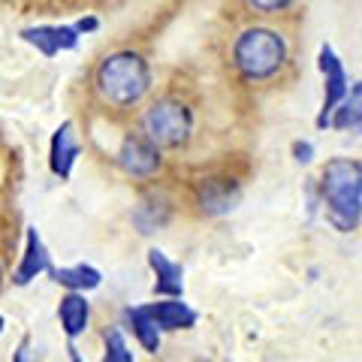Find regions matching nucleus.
I'll use <instances>...</instances> for the list:
<instances>
[{"label":"nucleus","mask_w":362,"mask_h":362,"mask_svg":"<svg viewBox=\"0 0 362 362\" xmlns=\"http://www.w3.org/2000/svg\"><path fill=\"white\" fill-rule=\"evenodd\" d=\"M326 214L335 230L350 233L362 221V163L350 157L329 160L320 175Z\"/></svg>","instance_id":"nucleus-1"},{"label":"nucleus","mask_w":362,"mask_h":362,"mask_svg":"<svg viewBox=\"0 0 362 362\" xmlns=\"http://www.w3.org/2000/svg\"><path fill=\"white\" fill-rule=\"evenodd\" d=\"M97 94L106 100L109 106L127 109L148 94L151 88V70L142 54L136 52H115L97 66L94 76Z\"/></svg>","instance_id":"nucleus-2"},{"label":"nucleus","mask_w":362,"mask_h":362,"mask_svg":"<svg viewBox=\"0 0 362 362\" xmlns=\"http://www.w3.org/2000/svg\"><path fill=\"white\" fill-rule=\"evenodd\" d=\"M235 64L239 70L251 78H266L278 70L287 58V45L281 40V33L266 30V28H251L235 40Z\"/></svg>","instance_id":"nucleus-3"},{"label":"nucleus","mask_w":362,"mask_h":362,"mask_svg":"<svg viewBox=\"0 0 362 362\" xmlns=\"http://www.w3.org/2000/svg\"><path fill=\"white\" fill-rule=\"evenodd\" d=\"M142 130L145 139L157 148H178L190 139V130H194V118H190V109L178 100H157V103L145 112L142 118Z\"/></svg>","instance_id":"nucleus-4"},{"label":"nucleus","mask_w":362,"mask_h":362,"mask_svg":"<svg viewBox=\"0 0 362 362\" xmlns=\"http://www.w3.org/2000/svg\"><path fill=\"white\" fill-rule=\"evenodd\" d=\"M78 37L82 33L76 30V25H37L21 30V40L30 42L45 58H54L58 52H73L78 45Z\"/></svg>","instance_id":"nucleus-5"},{"label":"nucleus","mask_w":362,"mask_h":362,"mask_svg":"<svg viewBox=\"0 0 362 362\" xmlns=\"http://www.w3.org/2000/svg\"><path fill=\"white\" fill-rule=\"evenodd\" d=\"M320 70L326 76V97H323V115L317 118V124L320 127H326L329 124V115L338 109V103H344V97H347V73H344V66L341 61L335 58V52L329 49V45H323L320 49Z\"/></svg>","instance_id":"nucleus-6"},{"label":"nucleus","mask_w":362,"mask_h":362,"mask_svg":"<svg viewBox=\"0 0 362 362\" xmlns=\"http://www.w3.org/2000/svg\"><path fill=\"white\" fill-rule=\"evenodd\" d=\"M118 163L127 175L145 178L160 169V151H157V145H151L145 136H127L118 151Z\"/></svg>","instance_id":"nucleus-7"},{"label":"nucleus","mask_w":362,"mask_h":362,"mask_svg":"<svg viewBox=\"0 0 362 362\" xmlns=\"http://www.w3.org/2000/svg\"><path fill=\"white\" fill-rule=\"evenodd\" d=\"M78 151H82V145H78V136H76V127L70 121H64L58 130L52 136V148H49V163H52V173L58 178H70L73 166L78 160Z\"/></svg>","instance_id":"nucleus-8"},{"label":"nucleus","mask_w":362,"mask_h":362,"mask_svg":"<svg viewBox=\"0 0 362 362\" xmlns=\"http://www.w3.org/2000/svg\"><path fill=\"white\" fill-rule=\"evenodd\" d=\"M139 308L151 317L160 332L163 329H190V326L197 323V311L181 299H160L151 305H139Z\"/></svg>","instance_id":"nucleus-9"},{"label":"nucleus","mask_w":362,"mask_h":362,"mask_svg":"<svg viewBox=\"0 0 362 362\" xmlns=\"http://www.w3.org/2000/svg\"><path fill=\"white\" fill-rule=\"evenodd\" d=\"M42 272H49V251H45V245L40 239V233L28 226L25 233V251H21V263L13 275V284L18 287H28L33 278L42 275Z\"/></svg>","instance_id":"nucleus-10"},{"label":"nucleus","mask_w":362,"mask_h":362,"mask_svg":"<svg viewBox=\"0 0 362 362\" xmlns=\"http://www.w3.org/2000/svg\"><path fill=\"white\" fill-rule=\"evenodd\" d=\"M148 263L154 269V275H157V284L154 290L160 293V296H169V299H178L181 293H185V281H181V266L173 263L160 247H151L148 251Z\"/></svg>","instance_id":"nucleus-11"},{"label":"nucleus","mask_w":362,"mask_h":362,"mask_svg":"<svg viewBox=\"0 0 362 362\" xmlns=\"http://www.w3.org/2000/svg\"><path fill=\"white\" fill-rule=\"evenodd\" d=\"M58 320H61V329L66 335L78 338L90 323V302L82 296V293H66L58 305Z\"/></svg>","instance_id":"nucleus-12"},{"label":"nucleus","mask_w":362,"mask_h":362,"mask_svg":"<svg viewBox=\"0 0 362 362\" xmlns=\"http://www.w3.org/2000/svg\"><path fill=\"white\" fill-rule=\"evenodd\" d=\"M52 278H54V284L66 287L70 293H82V296H85L88 290H97L100 281H103V275H100L94 266H85V263H78V266H64V269H52Z\"/></svg>","instance_id":"nucleus-13"},{"label":"nucleus","mask_w":362,"mask_h":362,"mask_svg":"<svg viewBox=\"0 0 362 362\" xmlns=\"http://www.w3.org/2000/svg\"><path fill=\"white\" fill-rule=\"evenodd\" d=\"M127 323H130V329H133V335H136V341H139L145 350H154L160 347V329L154 326V320L148 314H145L142 308H127Z\"/></svg>","instance_id":"nucleus-14"},{"label":"nucleus","mask_w":362,"mask_h":362,"mask_svg":"<svg viewBox=\"0 0 362 362\" xmlns=\"http://www.w3.org/2000/svg\"><path fill=\"white\" fill-rule=\"evenodd\" d=\"M332 127L335 130H356V127H362V82L354 85L350 97H344L341 109H335Z\"/></svg>","instance_id":"nucleus-15"},{"label":"nucleus","mask_w":362,"mask_h":362,"mask_svg":"<svg viewBox=\"0 0 362 362\" xmlns=\"http://www.w3.org/2000/svg\"><path fill=\"white\" fill-rule=\"evenodd\" d=\"M103 362H133V350L127 344L121 329H109L106 332V356Z\"/></svg>","instance_id":"nucleus-16"},{"label":"nucleus","mask_w":362,"mask_h":362,"mask_svg":"<svg viewBox=\"0 0 362 362\" xmlns=\"http://www.w3.org/2000/svg\"><path fill=\"white\" fill-rule=\"evenodd\" d=\"M296 160H299V163H308V160H311V145H308V142H299V145H296Z\"/></svg>","instance_id":"nucleus-17"},{"label":"nucleus","mask_w":362,"mask_h":362,"mask_svg":"<svg viewBox=\"0 0 362 362\" xmlns=\"http://www.w3.org/2000/svg\"><path fill=\"white\" fill-rule=\"evenodd\" d=\"M254 9H284L287 4L284 0H269V4H263V0H257V4H251Z\"/></svg>","instance_id":"nucleus-18"},{"label":"nucleus","mask_w":362,"mask_h":362,"mask_svg":"<svg viewBox=\"0 0 362 362\" xmlns=\"http://www.w3.org/2000/svg\"><path fill=\"white\" fill-rule=\"evenodd\" d=\"M4 329H6V317L0 314V335H4Z\"/></svg>","instance_id":"nucleus-19"},{"label":"nucleus","mask_w":362,"mask_h":362,"mask_svg":"<svg viewBox=\"0 0 362 362\" xmlns=\"http://www.w3.org/2000/svg\"><path fill=\"white\" fill-rule=\"evenodd\" d=\"M0 287H4V269H0Z\"/></svg>","instance_id":"nucleus-20"}]
</instances>
